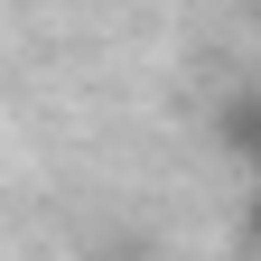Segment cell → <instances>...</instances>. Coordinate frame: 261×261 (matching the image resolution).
<instances>
[{
    "mask_svg": "<svg viewBox=\"0 0 261 261\" xmlns=\"http://www.w3.org/2000/svg\"><path fill=\"white\" fill-rule=\"evenodd\" d=\"M243 168H252V196H261V140H252V149H243Z\"/></svg>",
    "mask_w": 261,
    "mask_h": 261,
    "instance_id": "6da1fadb",
    "label": "cell"
},
{
    "mask_svg": "<svg viewBox=\"0 0 261 261\" xmlns=\"http://www.w3.org/2000/svg\"><path fill=\"white\" fill-rule=\"evenodd\" d=\"M252 233H261V196H252Z\"/></svg>",
    "mask_w": 261,
    "mask_h": 261,
    "instance_id": "7a4b0ae2",
    "label": "cell"
}]
</instances>
